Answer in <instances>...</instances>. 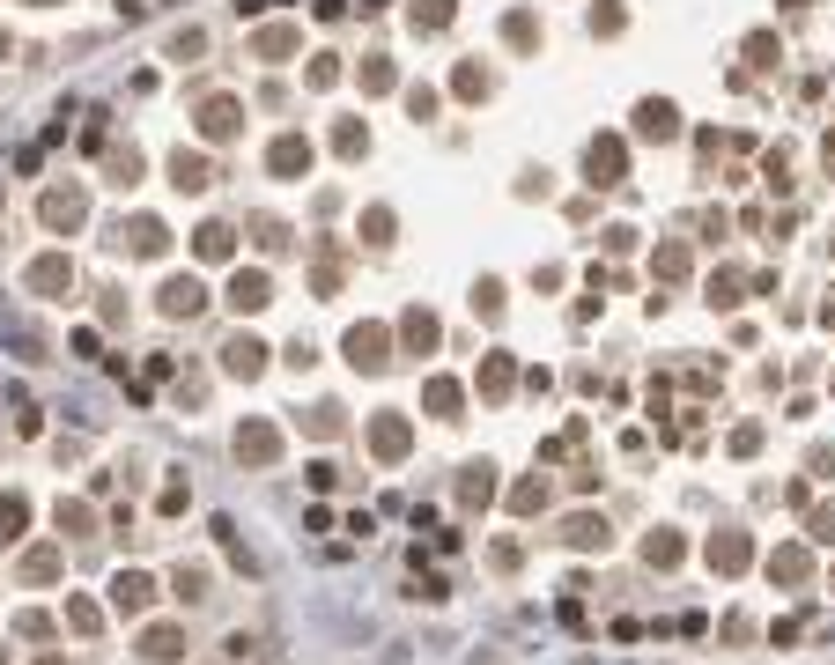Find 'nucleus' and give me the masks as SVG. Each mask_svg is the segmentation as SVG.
Wrapping results in <instances>:
<instances>
[{"instance_id": "obj_26", "label": "nucleus", "mask_w": 835, "mask_h": 665, "mask_svg": "<svg viewBox=\"0 0 835 665\" xmlns=\"http://www.w3.org/2000/svg\"><path fill=\"white\" fill-rule=\"evenodd\" d=\"M193 259H207V266L237 259V230H230V222H200V230H193Z\"/></svg>"}, {"instance_id": "obj_29", "label": "nucleus", "mask_w": 835, "mask_h": 665, "mask_svg": "<svg viewBox=\"0 0 835 665\" xmlns=\"http://www.w3.org/2000/svg\"><path fill=\"white\" fill-rule=\"evenodd\" d=\"M30 532V496L23 488H0V547H15Z\"/></svg>"}, {"instance_id": "obj_46", "label": "nucleus", "mask_w": 835, "mask_h": 665, "mask_svg": "<svg viewBox=\"0 0 835 665\" xmlns=\"http://www.w3.org/2000/svg\"><path fill=\"white\" fill-rule=\"evenodd\" d=\"M363 244H370V252H385V244H392V207H363Z\"/></svg>"}, {"instance_id": "obj_6", "label": "nucleus", "mask_w": 835, "mask_h": 665, "mask_svg": "<svg viewBox=\"0 0 835 665\" xmlns=\"http://www.w3.org/2000/svg\"><path fill=\"white\" fill-rule=\"evenodd\" d=\"M222 303H230L237 318H259V311L274 303V274H267V266H237L230 289H222Z\"/></svg>"}, {"instance_id": "obj_3", "label": "nucleus", "mask_w": 835, "mask_h": 665, "mask_svg": "<svg viewBox=\"0 0 835 665\" xmlns=\"http://www.w3.org/2000/svg\"><path fill=\"white\" fill-rule=\"evenodd\" d=\"M363 444H370V459H377V466H400L407 451H414V422H407L400 407H385V414H370Z\"/></svg>"}, {"instance_id": "obj_32", "label": "nucleus", "mask_w": 835, "mask_h": 665, "mask_svg": "<svg viewBox=\"0 0 835 665\" xmlns=\"http://www.w3.org/2000/svg\"><path fill=\"white\" fill-rule=\"evenodd\" d=\"M451 15H459V0H407V23L436 37V30H451Z\"/></svg>"}, {"instance_id": "obj_37", "label": "nucleus", "mask_w": 835, "mask_h": 665, "mask_svg": "<svg viewBox=\"0 0 835 665\" xmlns=\"http://www.w3.org/2000/svg\"><path fill=\"white\" fill-rule=\"evenodd\" d=\"M451 97H459V104H481V97H488V67L459 60V67H451Z\"/></svg>"}, {"instance_id": "obj_59", "label": "nucleus", "mask_w": 835, "mask_h": 665, "mask_svg": "<svg viewBox=\"0 0 835 665\" xmlns=\"http://www.w3.org/2000/svg\"><path fill=\"white\" fill-rule=\"evenodd\" d=\"M8 658H15V651H8V643H0V665H8Z\"/></svg>"}, {"instance_id": "obj_58", "label": "nucleus", "mask_w": 835, "mask_h": 665, "mask_svg": "<svg viewBox=\"0 0 835 665\" xmlns=\"http://www.w3.org/2000/svg\"><path fill=\"white\" fill-rule=\"evenodd\" d=\"M30 8H67V0H30Z\"/></svg>"}, {"instance_id": "obj_61", "label": "nucleus", "mask_w": 835, "mask_h": 665, "mask_svg": "<svg viewBox=\"0 0 835 665\" xmlns=\"http://www.w3.org/2000/svg\"><path fill=\"white\" fill-rule=\"evenodd\" d=\"M791 8H813V0H791Z\"/></svg>"}, {"instance_id": "obj_60", "label": "nucleus", "mask_w": 835, "mask_h": 665, "mask_svg": "<svg viewBox=\"0 0 835 665\" xmlns=\"http://www.w3.org/2000/svg\"><path fill=\"white\" fill-rule=\"evenodd\" d=\"M37 665H60V658H52V651H45V658H37Z\"/></svg>"}, {"instance_id": "obj_7", "label": "nucleus", "mask_w": 835, "mask_h": 665, "mask_svg": "<svg viewBox=\"0 0 835 665\" xmlns=\"http://www.w3.org/2000/svg\"><path fill=\"white\" fill-rule=\"evenodd\" d=\"M23 289L45 296V303H60V296L74 289V259H67V252H37V259L23 266Z\"/></svg>"}, {"instance_id": "obj_9", "label": "nucleus", "mask_w": 835, "mask_h": 665, "mask_svg": "<svg viewBox=\"0 0 835 665\" xmlns=\"http://www.w3.org/2000/svg\"><path fill=\"white\" fill-rule=\"evenodd\" d=\"M111 592V614H126V621H141L148 606H156V577H148V569H119V577L104 584Z\"/></svg>"}, {"instance_id": "obj_21", "label": "nucleus", "mask_w": 835, "mask_h": 665, "mask_svg": "<svg viewBox=\"0 0 835 665\" xmlns=\"http://www.w3.org/2000/svg\"><path fill=\"white\" fill-rule=\"evenodd\" d=\"M562 540L577 547V555H606V547H614V525H606L599 510H569V518H562Z\"/></svg>"}, {"instance_id": "obj_57", "label": "nucleus", "mask_w": 835, "mask_h": 665, "mask_svg": "<svg viewBox=\"0 0 835 665\" xmlns=\"http://www.w3.org/2000/svg\"><path fill=\"white\" fill-rule=\"evenodd\" d=\"M119 15H126V23H141V15H148V0H119Z\"/></svg>"}, {"instance_id": "obj_44", "label": "nucleus", "mask_w": 835, "mask_h": 665, "mask_svg": "<svg viewBox=\"0 0 835 665\" xmlns=\"http://www.w3.org/2000/svg\"><path fill=\"white\" fill-rule=\"evenodd\" d=\"M355 82H363L370 97H385V89L400 82V74H392V60H385V52H370V60H363V74H355Z\"/></svg>"}, {"instance_id": "obj_15", "label": "nucleus", "mask_w": 835, "mask_h": 665, "mask_svg": "<svg viewBox=\"0 0 835 665\" xmlns=\"http://www.w3.org/2000/svg\"><path fill=\"white\" fill-rule=\"evenodd\" d=\"M451 496H459V510L473 518V510H488V503L503 496V481H496V466H488V459H473V466H459V488H451Z\"/></svg>"}, {"instance_id": "obj_30", "label": "nucleus", "mask_w": 835, "mask_h": 665, "mask_svg": "<svg viewBox=\"0 0 835 665\" xmlns=\"http://www.w3.org/2000/svg\"><path fill=\"white\" fill-rule=\"evenodd\" d=\"M680 555H688V540H680L673 525H658V532H643V562L651 569H680Z\"/></svg>"}, {"instance_id": "obj_54", "label": "nucleus", "mask_w": 835, "mask_h": 665, "mask_svg": "<svg viewBox=\"0 0 835 665\" xmlns=\"http://www.w3.org/2000/svg\"><path fill=\"white\" fill-rule=\"evenodd\" d=\"M281 363H289V370H311L318 348H311V340H289V348H281Z\"/></svg>"}, {"instance_id": "obj_39", "label": "nucleus", "mask_w": 835, "mask_h": 665, "mask_svg": "<svg viewBox=\"0 0 835 665\" xmlns=\"http://www.w3.org/2000/svg\"><path fill=\"white\" fill-rule=\"evenodd\" d=\"M584 23H592V37H621V30H629V8H621V0H592Z\"/></svg>"}, {"instance_id": "obj_17", "label": "nucleus", "mask_w": 835, "mask_h": 665, "mask_svg": "<svg viewBox=\"0 0 835 665\" xmlns=\"http://www.w3.org/2000/svg\"><path fill=\"white\" fill-rule=\"evenodd\" d=\"M274 459H281V429L259 422V414L237 422V466H274Z\"/></svg>"}, {"instance_id": "obj_56", "label": "nucleus", "mask_w": 835, "mask_h": 665, "mask_svg": "<svg viewBox=\"0 0 835 665\" xmlns=\"http://www.w3.org/2000/svg\"><path fill=\"white\" fill-rule=\"evenodd\" d=\"M311 488H318V496H326V488H340V466H333V459H318V466H311Z\"/></svg>"}, {"instance_id": "obj_19", "label": "nucleus", "mask_w": 835, "mask_h": 665, "mask_svg": "<svg viewBox=\"0 0 835 665\" xmlns=\"http://www.w3.org/2000/svg\"><path fill=\"white\" fill-rule=\"evenodd\" d=\"M156 311H163V318H200V311H207L200 274H170L163 289H156Z\"/></svg>"}, {"instance_id": "obj_13", "label": "nucleus", "mask_w": 835, "mask_h": 665, "mask_svg": "<svg viewBox=\"0 0 835 665\" xmlns=\"http://www.w3.org/2000/svg\"><path fill=\"white\" fill-rule=\"evenodd\" d=\"M762 569H769V584H813V540H776Z\"/></svg>"}, {"instance_id": "obj_23", "label": "nucleus", "mask_w": 835, "mask_h": 665, "mask_svg": "<svg viewBox=\"0 0 835 665\" xmlns=\"http://www.w3.org/2000/svg\"><path fill=\"white\" fill-rule=\"evenodd\" d=\"M170 185H178V193H207V185H215L207 148H170Z\"/></svg>"}, {"instance_id": "obj_63", "label": "nucleus", "mask_w": 835, "mask_h": 665, "mask_svg": "<svg viewBox=\"0 0 835 665\" xmlns=\"http://www.w3.org/2000/svg\"><path fill=\"white\" fill-rule=\"evenodd\" d=\"M828 392H835V385H828Z\"/></svg>"}, {"instance_id": "obj_12", "label": "nucleus", "mask_w": 835, "mask_h": 665, "mask_svg": "<svg viewBox=\"0 0 835 665\" xmlns=\"http://www.w3.org/2000/svg\"><path fill=\"white\" fill-rule=\"evenodd\" d=\"M193 126H200L207 148H222V141H237V133H244V104H237V97H207Z\"/></svg>"}, {"instance_id": "obj_20", "label": "nucleus", "mask_w": 835, "mask_h": 665, "mask_svg": "<svg viewBox=\"0 0 835 665\" xmlns=\"http://www.w3.org/2000/svg\"><path fill=\"white\" fill-rule=\"evenodd\" d=\"M392 340H400L407 355H436V340H444V326H436V311H422V303H407L400 326H392Z\"/></svg>"}, {"instance_id": "obj_2", "label": "nucleus", "mask_w": 835, "mask_h": 665, "mask_svg": "<svg viewBox=\"0 0 835 665\" xmlns=\"http://www.w3.org/2000/svg\"><path fill=\"white\" fill-rule=\"evenodd\" d=\"M340 355H348V370H363V377H385V370H392V326H377V318L348 326Z\"/></svg>"}, {"instance_id": "obj_49", "label": "nucleus", "mask_w": 835, "mask_h": 665, "mask_svg": "<svg viewBox=\"0 0 835 665\" xmlns=\"http://www.w3.org/2000/svg\"><path fill=\"white\" fill-rule=\"evenodd\" d=\"M762 436H769L762 422H739V429H732V459H754V451H762Z\"/></svg>"}, {"instance_id": "obj_45", "label": "nucleus", "mask_w": 835, "mask_h": 665, "mask_svg": "<svg viewBox=\"0 0 835 665\" xmlns=\"http://www.w3.org/2000/svg\"><path fill=\"white\" fill-rule=\"evenodd\" d=\"M739 52H747V67H776V60H784V45H776V30H754V37H747V45H739Z\"/></svg>"}, {"instance_id": "obj_11", "label": "nucleus", "mask_w": 835, "mask_h": 665, "mask_svg": "<svg viewBox=\"0 0 835 665\" xmlns=\"http://www.w3.org/2000/svg\"><path fill=\"white\" fill-rule=\"evenodd\" d=\"M311 163H318L311 133H274V148H267V178H311Z\"/></svg>"}, {"instance_id": "obj_62", "label": "nucleus", "mask_w": 835, "mask_h": 665, "mask_svg": "<svg viewBox=\"0 0 835 665\" xmlns=\"http://www.w3.org/2000/svg\"><path fill=\"white\" fill-rule=\"evenodd\" d=\"M828 584H835V569H828Z\"/></svg>"}, {"instance_id": "obj_40", "label": "nucleus", "mask_w": 835, "mask_h": 665, "mask_svg": "<svg viewBox=\"0 0 835 665\" xmlns=\"http://www.w3.org/2000/svg\"><path fill=\"white\" fill-rule=\"evenodd\" d=\"M170 599L200 606V599H207V569H200V562H178V577H170Z\"/></svg>"}, {"instance_id": "obj_24", "label": "nucleus", "mask_w": 835, "mask_h": 665, "mask_svg": "<svg viewBox=\"0 0 835 665\" xmlns=\"http://www.w3.org/2000/svg\"><path fill=\"white\" fill-rule=\"evenodd\" d=\"M422 414L459 422V414H466V385H459V377H429V385H422Z\"/></svg>"}, {"instance_id": "obj_22", "label": "nucleus", "mask_w": 835, "mask_h": 665, "mask_svg": "<svg viewBox=\"0 0 835 665\" xmlns=\"http://www.w3.org/2000/svg\"><path fill=\"white\" fill-rule=\"evenodd\" d=\"M185 651H193V643H185L178 621H148L141 629V658L148 665H185Z\"/></svg>"}, {"instance_id": "obj_18", "label": "nucleus", "mask_w": 835, "mask_h": 665, "mask_svg": "<svg viewBox=\"0 0 835 665\" xmlns=\"http://www.w3.org/2000/svg\"><path fill=\"white\" fill-rule=\"evenodd\" d=\"M629 133H636V141H680V104L673 97H643Z\"/></svg>"}, {"instance_id": "obj_48", "label": "nucleus", "mask_w": 835, "mask_h": 665, "mask_svg": "<svg viewBox=\"0 0 835 665\" xmlns=\"http://www.w3.org/2000/svg\"><path fill=\"white\" fill-rule=\"evenodd\" d=\"M436 104H444V97H436L429 82H414V89H407V111H414V126H429V119H436Z\"/></svg>"}, {"instance_id": "obj_34", "label": "nucleus", "mask_w": 835, "mask_h": 665, "mask_svg": "<svg viewBox=\"0 0 835 665\" xmlns=\"http://www.w3.org/2000/svg\"><path fill=\"white\" fill-rule=\"evenodd\" d=\"M141 170H148V163H141V148H134V141H126V148H111V163H104V178H111V185H119V193H134V185H141Z\"/></svg>"}, {"instance_id": "obj_25", "label": "nucleus", "mask_w": 835, "mask_h": 665, "mask_svg": "<svg viewBox=\"0 0 835 665\" xmlns=\"http://www.w3.org/2000/svg\"><path fill=\"white\" fill-rule=\"evenodd\" d=\"M52 525H60V540H89V532H97V503L89 496H60L52 503Z\"/></svg>"}, {"instance_id": "obj_50", "label": "nucleus", "mask_w": 835, "mask_h": 665, "mask_svg": "<svg viewBox=\"0 0 835 665\" xmlns=\"http://www.w3.org/2000/svg\"><path fill=\"white\" fill-rule=\"evenodd\" d=\"M185 503H193V488H185V481H163V496H156V510H163V518H178Z\"/></svg>"}, {"instance_id": "obj_16", "label": "nucleus", "mask_w": 835, "mask_h": 665, "mask_svg": "<svg viewBox=\"0 0 835 665\" xmlns=\"http://www.w3.org/2000/svg\"><path fill=\"white\" fill-rule=\"evenodd\" d=\"M67 569V540H30L23 555H15V577L23 584H52Z\"/></svg>"}, {"instance_id": "obj_31", "label": "nucleus", "mask_w": 835, "mask_h": 665, "mask_svg": "<svg viewBox=\"0 0 835 665\" xmlns=\"http://www.w3.org/2000/svg\"><path fill=\"white\" fill-rule=\"evenodd\" d=\"M296 422H303V436H318V444H333V436L348 429V407H333V399H318V407H311V414H296Z\"/></svg>"}, {"instance_id": "obj_51", "label": "nucleus", "mask_w": 835, "mask_h": 665, "mask_svg": "<svg viewBox=\"0 0 835 665\" xmlns=\"http://www.w3.org/2000/svg\"><path fill=\"white\" fill-rule=\"evenodd\" d=\"M806 473H813V481H835V451L813 444V451H806Z\"/></svg>"}, {"instance_id": "obj_8", "label": "nucleus", "mask_w": 835, "mask_h": 665, "mask_svg": "<svg viewBox=\"0 0 835 665\" xmlns=\"http://www.w3.org/2000/svg\"><path fill=\"white\" fill-rule=\"evenodd\" d=\"M222 377H244V385H252V377H267V340H259V333H230V340H222Z\"/></svg>"}, {"instance_id": "obj_47", "label": "nucleus", "mask_w": 835, "mask_h": 665, "mask_svg": "<svg viewBox=\"0 0 835 665\" xmlns=\"http://www.w3.org/2000/svg\"><path fill=\"white\" fill-rule=\"evenodd\" d=\"M739 289H747V281H739L732 266H725V274H710V311H732V303H739Z\"/></svg>"}, {"instance_id": "obj_14", "label": "nucleus", "mask_w": 835, "mask_h": 665, "mask_svg": "<svg viewBox=\"0 0 835 665\" xmlns=\"http://www.w3.org/2000/svg\"><path fill=\"white\" fill-rule=\"evenodd\" d=\"M473 392H481L488 407H503V399L518 392V355H503V348H496V355H481V370H473Z\"/></svg>"}, {"instance_id": "obj_28", "label": "nucleus", "mask_w": 835, "mask_h": 665, "mask_svg": "<svg viewBox=\"0 0 835 665\" xmlns=\"http://www.w3.org/2000/svg\"><path fill=\"white\" fill-rule=\"evenodd\" d=\"M296 45H303V30H296V23H267V30H252V52H259V60H274V67L289 60Z\"/></svg>"}, {"instance_id": "obj_4", "label": "nucleus", "mask_w": 835, "mask_h": 665, "mask_svg": "<svg viewBox=\"0 0 835 665\" xmlns=\"http://www.w3.org/2000/svg\"><path fill=\"white\" fill-rule=\"evenodd\" d=\"M702 562H710V577H747L754 569V540L739 525H717L710 540H702Z\"/></svg>"}, {"instance_id": "obj_41", "label": "nucleus", "mask_w": 835, "mask_h": 665, "mask_svg": "<svg viewBox=\"0 0 835 665\" xmlns=\"http://www.w3.org/2000/svg\"><path fill=\"white\" fill-rule=\"evenodd\" d=\"M503 303H510V296H503V281H496V274H481V281H473V311H481L488 326L503 318Z\"/></svg>"}, {"instance_id": "obj_5", "label": "nucleus", "mask_w": 835, "mask_h": 665, "mask_svg": "<svg viewBox=\"0 0 835 665\" xmlns=\"http://www.w3.org/2000/svg\"><path fill=\"white\" fill-rule=\"evenodd\" d=\"M37 222H45L52 237L82 230V222H89V193H82V185H52V193L37 200Z\"/></svg>"}, {"instance_id": "obj_36", "label": "nucleus", "mask_w": 835, "mask_h": 665, "mask_svg": "<svg viewBox=\"0 0 835 665\" xmlns=\"http://www.w3.org/2000/svg\"><path fill=\"white\" fill-rule=\"evenodd\" d=\"M547 503H555V488H547L540 473H533V481H518V488H510V510H518V518H540Z\"/></svg>"}, {"instance_id": "obj_43", "label": "nucleus", "mask_w": 835, "mask_h": 665, "mask_svg": "<svg viewBox=\"0 0 835 665\" xmlns=\"http://www.w3.org/2000/svg\"><path fill=\"white\" fill-rule=\"evenodd\" d=\"M806 540L813 547H835V503H806Z\"/></svg>"}, {"instance_id": "obj_38", "label": "nucleus", "mask_w": 835, "mask_h": 665, "mask_svg": "<svg viewBox=\"0 0 835 665\" xmlns=\"http://www.w3.org/2000/svg\"><path fill=\"white\" fill-rule=\"evenodd\" d=\"M215 540H222V555H230V562L244 569V577H259V555L237 540V518H215Z\"/></svg>"}, {"instance_id": "obj_53", "label": "nucleus", "mask_w": 835, "mask_h": 665, "mask_svg": "<svg viewBox=\"0 0 835 665\" xmlns=\"http://www.w3.org/2000/svg\"><path fill=\"white\" fill-rule=\"evenodd\" d=\"M340 82V60H333V52H318V60H311V89H333Z\"/></svg>"}, {"instance_id": "obj_52", "label": "nucleus", "mask_w": 835, "mask_h": 665, "mask_svg": "<svg viewBox=\"0 0 835 665\" xmlns=\"http://www.w3.org/2000/svg\"><path fill=\"white\" fill-rule=\"evenodd\" d=\"M15 636H30V643H45V636H52V614H15Z\"/></svg>"}, {"instance_id": "obj_42", "label": "nucleus", "mask_w": 835, "mask_h": 665, "mask_svg": "<svg viewBox=\"0 0 835 665\" xmlns=\"http://www.w3.org/2000/svg\"><path fill=\"white\" fill-rule=\"evenodd\" d=\"M688 266H695V259H688V244H658L651 274H658V281H688Z\"/></svg>"}, {"instance_id": "obj_55", "label": "nucleus", "mask_w": 835, "mask_h": 665, "mask_svg": "<svg viewBox=\"0 0 835 665\" xmlns=\"http://www.w3.org/2000/svg\"><path fill=\"white\" fill-rule=\"evenodd\" d=\"M488 562H496V569H518L525 547H518V540H496V547H488Z\"/></svg>"}, {"instance_id": "obj_35", "label": "nucleus", "mask_w": 835, "mask_h": 665, "mask_svg": "<svg viewBox=\"0 0 835 665\" xmlns=\"http://www.w3.org/2000/svg\"><path fill=\"white\" fill-rule=\"evenodd\" d=\"M333 156L363 163V156H370V126H363V119H340V126H333Z\"/></svg>"}, {"instance_id": "obj_27", "label": "nucleus", "mask_w": 835, "mask_h": 665, "mask_svg": "<svg viewBox=\"0 0 835 665\" xmlns=\"http://www.w3.org/2000/svg\"><path fill=\"white\" fill-rule=\"evenodd\" d=\"M60 629H74V636H104V606L89 599V592H67V606H60Z\"/></svg>"}, {"instance_id": "obj_1", "label": "nucleus", "mask_w": 835, "mask_h": 665, "mask_svg": "<svg viewBox=\"0 0 835 665\" xmlns=\"http://www.w3.org/2000/svg\"><path fill=\"white\" fill-rule=\"evenodd\" d=\"M621 178H629V141H621V133H592V141H584V185H592V193H614Z\"/></svg>"}, {"instance_id": "obj_10", "label": "nucleus", "mask_w": 835, "mask_h": 665, "mask_svg": "<svg viewBox=\"0 0 835 665\" xmlns=\"http://www.w3.org/2000/svg\"><path fill=\"white\" fill-rule=\"evenodd\" d=\"M119 252H134V259H163L170 252V222L163 215H134V222H119Z\"/></svg>"}, {"instance_id": "obj_33", "label": "nucleus", "mask_w": 835, "mask_h": 665, "mask_svg": "<svg viewBox=\"0 0 835 665\" xmlns=\"http://www.w3.org/2000/svg\"><path fill=\"white\" fill-rule=\"evenodd\" d=\"M503 45L510 52H540V15L533 8H510L503 15Z\"/></svg>"}]
</instances>
